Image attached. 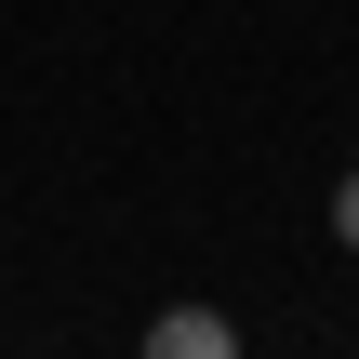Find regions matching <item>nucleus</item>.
Returning <instances> with one entry per match:
<instances>
[{
  "mask_svg": "<svg viewBox=\"0 0 359 359\" xmlns=\"http://www.w3.org/2000/svg\"><path fill=\"white\" fill-rule=\"evenodd\" d=\"M147 346H160V359H226V346H240V333H226L213 306H173V320H160Z\"/></svg>",
  "mask_w": 359,
  "mask_h": 359,
  "instance_id": "f257e3e1",
  "label": "nucleus"
},
{
  "mask_svg": "<svg viewBox=\"0 0 359 359\" xmlns=\"http://www.w3.org/2000/svg\"><path fill=\"white\" fill-rule=\"evenodd\" d=\"M333 240H346V253H359V173H346V187H333Z\"/></svg>",
  "mask_w": 359,
  "mask_h": 359,
  "instance_id": "f03ea898",
  "label": "nucleus"
}]
</instances>
